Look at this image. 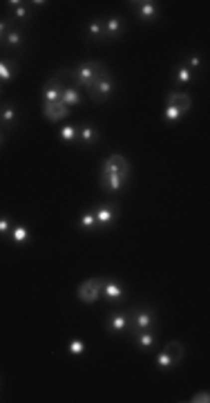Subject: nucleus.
<instances>
[{"instance_id": "obj_13", "label": "nucleus", "mask_w": 210, "mask_h": 403, "mask_svg": "<svg viewBox=\"0 0 210 403\" xmlns=\"http://www.w3.org/2000/svg\"><path fill=\"white\" fill-rule=\"evenodd\" d=\"M163 352H166L168 359L172 361V365H179V363H181V359L186 356V347L181 345V343H177V341L168 343V345L163 347Z\"/></svg>"}, {"instance_id": "obj_25", "label": "nucleus", "mask_w": 210, "mask_h": 403, "mask_svg": "<svg viewBox=\"0 0 210 403\" xmlns=\"http://www.w3.org/2000/svg\"><path fill=\"white\" fill-rule=\"evenodd\" d=\"M177 83H181V85H184V83H190V78H193V72H190V67H186V65H179V67H177Z\"/></svg>"}, {"instance_id": "obj_10", "label": "nucleus", "mask_w": 210, "mask_h": 403, "mask_svg": "<svg viewBox=\"0 0 210 403\" xmlns=\"http://www.w3.org/2000/svg\"><path fill=\"white\" fill-rule=\"evenodd\" d=\"M103 170L105 173H130V164L123 155H112L105 159Z\"/></svg>"}, {"instance_id": "obj_17", "label": "nucleus", "mask_w": 210, "mask_h": 403, "mask_svg": "<svg viewBox=\"0 0 210 403\" xmlns=\"http://www.w3.org/2000/svg\"><path fill=\"white\" fill-rule=\"evenodd\" d=\"M78 137H81V143L83 146H92V143H96L99 141V132H96V128L94 126H83L81 130H78Z\"/></svg>"}, {"instance_id": "obj_5", "label": "nucleus", "mask_w": 210, "mask_h": 403, "mask_svg": "<svg viewBox=\"0 0 210 403\" xmlns=\"http://www.w3.org/2000/svg\"><path fill=\"white\" fill-rule=\"evenodd\" d=\"M128 177L130 173H105V170H101V188L107 193H119L125 186Z\"/></svg>"}, {"instance_id": "obj_24", "label": "nucleus", "mask_w": 210, "mask_h": 403, "mask_svg": "<svg viewBox=\"0 0 210 403\" xmlns=\"http://www.w3.org/2000/svg\"><path fill=\"white\" fill-rule=\"evenodd\" d=\"M67 352L72 356L83 354V352H85V343H83L81 338H72V341H69V345H67Z\"/></svg>"}, {"instance_id": "obj_31", "label": "nucleus", "mask_w": 210, "mask_h": 403, "mask_svg": "<svg viewBox=\"0 0 210 403\" xmlns=\"http://www.w3.org/2000/svg\"><path fill=\"white\" fill-rule=\"evenodd\" d=\"M190 401H193V403H208V401H210V395H208L206 390H204V392H199V395H195Z\"/></svg>"}, {"instance_id": "obj_20", "label": "nucleus", "mask_w": 210, "mask_h": 403, "mask_svg": "<svg viewBox=\"0 0 210 403\" xmlns=\"http://www.w3.org/2000/svg\"><path fill=\"white\" fill-rule=\"evenodd\" d=\"M87 36H92V38H103L105 36V22L103 20H92L90 25H87Z\"/></svg>"}, {"instance_id": "obj_27", "label": "nucleus", "mask_w": 210, "mask_h": 403, "mask_svg": "<svg viewBox=\"0 0 210 403\" xmlns=\"http://www.w3.org/2000/svg\"><path fill=\"white\" fill-rule=\"evenodd\" d=\"M163 117H166V121H179V119L181 117H184V114H181L179 112V110H177L175 108V105H166V112H163Z\"/></svg>"}, {"instance_id": "obj_29", "label": "nucleus", "mask_w": 210, "mask_h": 403, "mask_svg": "<svg viewBox=\"0 0 210 403\" xmlns=\"http://www.w3.org/2000/svg\"><path fill=\"white\" fill-rule=\"evenodd\" d=\"M13 78V67H9L4 61H0V81H11Z\"/></svg>"}, {"instance_id": "obj_8", "label": "nucleus", "mask_w": 210, "mask_h": 403, "mask_svg": "<svg viewBox=\"0 0 210 403\" xmlns=\"http://www.w3.org/2000/svg\"><path fill=\"white\" fill-rule=\"evenodd\" d=\"M43 112H45V119L49 121H60L69 114V108L63 103V101H54V103H43Z\"/></svg>"}, {"instance_id": "obj_19", "label": "nucleus", "mask_w": 210, "mask_h": 403, "mask_svg": "<svg viewBox=\"0 0 210 403\" xmlns=\"http://www.w3.org/2000/svg\"><path fill=\"white\" fill-rule=\"evenodd\" d=\"M121 29H123V20H121L119 16H112L110 20L105 22V36H110V38H116Z\"/></svg>"}, {"instance_id": "obj_9", "label": "nucleus", "mask_w": 210, "mask_h": 403, "mask_svg": "<svg viewBox=\"0 0 210 403\" xmlns=\"http://www.w3.org/2000/svg\"><path fill=\"white\" fill-rule=\"evenodd\" d=\"M101 296H105L110 303H121V300L125 298V289H123V287H121L116 280H105Z\"/></svg>"}, {"instance_id": "obj_30", "label": "nucleus", "mask_w": 210, "mask_h": 403, "mask_svg": "<svg viewBox=\"0 0 210 403\" xmlns=\"http://www.w3.org/2000/svg\"><path fill=\"white\" fill-rule=\"evenodd\" d=\"M13 18H16V20H25L27 18V7L25 4H20V7L13 9Z\"/></svg>"}, {"instance_id": "obj_12", "label": "nucleus", "mask_w": 210, "mask_h": 403, "mask_svg": "<svg viewBox=\"0 0 210 403\" xmlns=\"http://www.w3.org/2000/svg\"><path fill=\"white\" fill-rule=\"evenodd\" d=\"M107 330H110L112 334H121V332L128 330V312L112 314L110 321H107Z\"/></svg>"}, {"instance_id": "obj_15", "label": "nucleus", "mask_w": 210, "mask_h": 403, "mask_svg": "<svg viewBox=\"0 0 210 403\" xmlns=\"http://www.w3.org/2000/svg\"><path fill=\"white\" fill-rule=\"evenodd\" d=\"M134 341H137V345L141 347V350H150L152 345L157 343V336L152 330H143V332H134Z\"/></svg>"}, {"instance_id": "obj_34", "label": "nucleus", "mask_w": 210, "mask_h": 403, "mask_svg": "<svg viewBox=\"0 0 210 403\" xmlns=\"http://www.w3.org/2000/svg\"><path fill=\"white\" fill-rule=\"evenodd\" d=\"M7 29H9V22H0V36H2Z\"/></svg>"}, {"instance_id": "obj_14", "label": "nucleus", "mask_w": 210, "mask_h": 403, "mask_svg": "<svg viewBox=\"0 0 210 403\" xmlns=\"http://www.w3.org/2000/svg\"><path fill=\"white\" fill-rule=\"evenodd\" d=\"M132 7L137 9L139 18H143V20H152V18H157V2H132Z\"/></svg>"}, {"instance_id": "obj_28", "label": "nucleus", "mask_w": 210, "mask_h": 403, "mask_svg": "<svg viewBox=\"0 0 210 403\" xmlns=\"http://www.w3.org/2000/svg\"><path fill=\"white\" fill-rule=\"evenodd\" d=\"M157 365H159L161 370H170V368H175V365H172V361L168 359V354H166L163 350L157 354Z\"/></svg>"}, {"instance_id": "obj_2", "label": "nucleus", "mask_w": 210, "mask_h": 403, "mask_svg": "<svg viewBox=\"0 0 210 403\" xmlns=\"http://www.w3.org/2000/svg\"><path fill=\"white\" fill-rule=\"evenodd\" d=\"M157 325V314L150 307H137L128 312V332H143V330H152Z\"/></svg>"}, {"instance_id": "obj_1", "label": "nucleus", "mask_w": 210, "mask_h": 403, "mask_svg": "<svg viewBox=\"0 0 210 403\" xmlns=\"http://www.w3.org/2000/svg\"><path fill=\"white\" fill-rule=\"evenodd\" d=\"M105 76H110V72H107L105 65H101L99 61L81 63V65L74 67V72H72L74 83H76L78 87H85V90H90L96 81H101V78H105Z\"/></svg>"}, {"instance_id": "obj_26", "label": "nucleus", "mask_w": 210, "mask_h": 403, "mask_svg": "<svg viewBox=\"0 0 210 403\" xmlns=\"http://www.w3.org/2000/svg\"><path fill=\"white\" fill-rule=\"evenodd\" d=\"M78 137V128L76 126H65V128H60V139L63 141H74V139Z\"/></svg>"}, {"instance_id": "obj_16", "label": "nucleus", "mask_w": 210, "mask_h": 403, "mask_svg": "<svg viewBox=\"0 0 210 403\" xmlns=\"http://www.w3.org/2000/svg\"><path fill=\"white\" fill-rule=\"evenodd\" d=\"M22 43H25V34H22L20 29L9 27V29L4 31V45H7V47H20Z\"/></svg>"}, {"instance_id": "obj_32", "label": "nucleus", "mask_w": 210, "mask_h": 403, "mask_svg": "<svg viewBox=\"0 0 210 403\" xmlns=\"http://www.w3.org/2000/svg\"><path fill=\"white\" fill-rule=\"evenodd\" d=\"M188 63H190V67H199L202 65V56H199V54H190Z\"/></svg>"}, {"instance_id": "obj_7", "label": "nucleus", "mask_w": 210, "mask_h": 403, "mask_svg": "<svg viewBox=\"0 0 210 403\" xmlns=\"http://www.w3.org/2000/svg\"><path fill=\"white\" fill-rule=\"evenodd\" d=\"M116 215H119V208H116V204H103V206H99L94 211V217H96V224L99 226H110L114 224Z\"/></svg>"}, {"instance_id": "obj_22", "label": "nucleus", "mask_w": 210, "mask_h": 403, "mask_svg": "<svg viewBox=\"0 0 210 403\" xmlns=\"http://www.w3.org/2000/svg\"><path fill=\"white\" fill-rule=\"evenodd\" d=\"M11 240H13V244H25L27 240H29V229L22 226V224H18L16 229L11 231Z\"/></svg>"}, {"instance_id": "obj_6", "label": "nucleus", "mask_w": 210, "mask_h": 403, "mask_svg": "<svg viewBox=\"0 0 210 403\" xmlns=\"http://www.w3.org/2000/svg\"><path fill=\"white\" fill-rule=\"evenodd\" d=\"M112 90H114V81H112V76H105L90 87V99L94 101V103H103V101L110 99Z\"/></svg>"}, {"instance_id": "obj_21", "label": "nucleus", "mask_w": 210, "mask_h": 403, "mask_svg": "<svg viewBox=\"0 0 210 403\" xmlns=\"http://www.w3.org/2000/svg\"><path fill=\"white\" fill-rule=\"evenodd\" d=\"M78 226L81 229H85V231H96L99 229V224H96V217H94V213H90V211H85L81 215V220H78Z\"/></svg>"}, {"instance_id": "obj_23", "label": "nucleus", "mask_w": 210, "mask_h": 403, "mask_svg": "<svg viewBox=\"0 0 210 403\" xmlns=\"http://www.w3.org/2000/svg\"><path fill=\"white\" fill-rule=\"evenodd\" d=\"M0 121H2L7 128H11L13 121H16V108H13V105H4V108L0 110Z\"/></svg>"}, {"instance_id": "obj_3", "label": "nucleus", "mask_w": 210, "mask_h": 403, "mask_svg": "<svg viewBox=\"0 0 210 403\" xmlns=\"http://www.w3.org/2000/svg\"><path fill=\"white\" fill-rule=\"evenodd\" d=\"M103 278H92V280H85L81 282V287H78L76 296L81 303H96V300L101 298V291H103Z\"/></svg>"}, {"instance_id": "obj_33", "label": "nucleus", "mask_w": 210, "mask_h": 403, "mask_svg": "<svg viewBox=\"0 0 210 403\" xmlns=\"http://www.w3.org/2000/svg\"><path fill=\"white\" fill-rule=\"evenodd\" d=\"M9 233V217H0V235Z\"/></svg>"}, {"instance_id": "obj_35", "label": "nucleus", "mask_w": 210, "mask_h": 403, "mask_svg": "<svg viewBox=\"0 0 210 403\" xmlns=\"http://www.w3.org/2000/svg\"><path fill=\"white\" fill-rule=\"evenodd\" d=\"M2 143H4V134L0 132V146H2Z\"/></svg>"}, {"instance_id": "obj_11", "label": "nucleus", "mask_w": 210, "mask_h": 403, "mask_svg": "<svg viewBox=\"0 0 210 403\" xmlns=\"http://www.w3.org/2000/svg\"><path fill=\"white\" fill-rule=\"evenodd\" d=\"M168 105H175L181 114H186L190 110V105H193V99L186 92H170L168 94Z\"/></svg>"}, {"instance_id": "obj_18", "label": "nucleus", "mask_w": 210, "mask_h": 403, "mask_svg": "<svg viewBox=\"0 0 210 403\" xmlns=\"http://www.w3.org/2000/svg\"><path fill=\"white\" fill-rule=\"evenodd\" d=\"M60 101H63L65 105H78L81 103V92H78V87H65L63 94H60Z\"/></svg>"}, {"instance_id": "obj_4", "label": "nucleus", "mask_w": 210, "mask_h": 403, "mask_svg": "<svg viewBox=\"0 0 210 403\" xmlns=\"http://www.w3.org/2000/svg\"><path fill=\"white\" fill-rule=\"evenodd\" d=\"M65 72H58L56 76H52L47 83L43 85V103H54V101H60V94H63L65 85Z\"/></svg>"}]
</instances>
